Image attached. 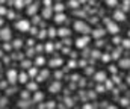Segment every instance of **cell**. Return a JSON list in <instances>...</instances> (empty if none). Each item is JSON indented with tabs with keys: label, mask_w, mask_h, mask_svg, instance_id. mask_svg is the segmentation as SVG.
<instances>
[{
	"label": "cell",
	"mask_w": 130,
	"mask_h": 109,
	"mask_svg": "<svg viewBox=\"0 0 130 109\" xmlns=\"http://www.w3.org/2000/svg\"><path fill=\"white\" fill-rule=\"evenodd\" d=\"M74 29H76L77 32H82V34H88V32L91 30V29H89V26H88L86 23H83V21H76Z\"/></svg>",
	"instance_id": "6da1fadb"
},
{
	"label": "cell",
	"mask_w": 130,
	"mask_h": 109,
	"mask_svg": "<svg viewBox=\"0 0 130 109\" xmlns=\"http://www.w3.org/2000/svg\"><path fill=\"white\" fill-rule=\"evenodd\" d=\"M106 24H107V30H109L110 34H118V32H120V27H118L117 24H113L112 21H109V20H107V21H106Z\"/></svg>",
	"instance_id": "7a4b0ae2"
},
{
	"label": "cell",
	"mask_w": 130,
	"mask_h": 109,
	"mask_svg": "<svg viewBox=\"0 0 130 109\" xmlns=\"http://www.w3.org/2000/svg\"><path fill=\"white\" fill-rule=\"evenodd\" d=\"M17 29H20L21 32H26V30H29V21H26V20H23V21H18V23H17Z\"/></svg>",
	"instance_id": "3957f363"
},
{
	"label": "cell",
	"mask_w": 130,
	"mask_h": 109,
	"mask_svg": "<svg viewBox=\"0 0 130 109\" xmlns=\"http://www.w3.org/2000/svg\"><path fill=\"white\" fill-rule=\"evenodd\" d=\"M88 41H89V38H88V36H82V38H79V39L76 41V45H77L79 49H83V47L88 44Z\"/></svg>",
	"instance_id": "277c9868"
},
{
	"label": "cell",
	"mask_w": 130,
	"mask_h": 109,
	"mask_svg": "<svg viewBox=\"0 0 130 109\" xmlns=\"http://www.w3.org/2000/svg\"><path fill=\"white\" fill-rule=\"evenodd\" d=\"M11 30L9 29H2L0 30V38L2 39H5V41H8V39H11Z\"/></svg>",
	"instance_id": "5b68a950"
},
{
	"label": "cell",
	"mask_w": 130,
	"mask_h": 109,
	"mask_svg": "<svg viewBox=\"0 0 130 109\" xmlns=\"http://www.w3.org/2000/svg\"><path fill=\"white\" fill-rule=\"evenodd\" d=\"M95 80L97 82H104L106 80V73H103V71H100L95 74Z\"/></svg>",
	"instance_id": "8992f818"
},
{
	"label": "cell",
	"mask_w": 130,
	"mask_h": 109,
	"mask_svg": "<svg viewBox=\"0 0 130 109\" xmlns=\"http://www.w3.org/2000/svg\"><path fill=\"white\" fill-rule=\"evenodd\" d=\"M113 17H115V20H118V21H124V20H126V15H124L121 11L115 12V15H113Z\"/></svg>",
	"instance_id": "52a82bcc"
},
{
	"label": "cell",
	"mask_w": 130,
	"mask_h": 109,
	"mask_svg": "<svg viewBox=\"0 0 130 109\" xmlns=\"http://www.w3.org/2000/svg\"><path fill=\"white\" fill-rule=\"evenodd\" d=\"M120 67L121 68H130V59H123L120 62Z\"/></svg>",
	"instance_id": "ba28073f"
},
{
	"label": "cell",
	"mask_w": 130,
	"mask_h": 109,
	"mask_svg": "<svg viewBox=\"0 0 130 109\" xmlns=\"http://www.w3.org/2000/svg\"><path fill=\"white\" fill-rule=\"evenodd\" d=\"M55 21H56V23H64L65 21V15L64 14H58V15L55 17Z\"/></svg>",
	"instance_id": "9c48e42d"
},
{
	"label": "cell",
	"mask_w": 130,
	"mask_h": 109,
	"mask_svg": "<svg viewBox=\"0 0 130 109\" xmlns=\"http://www.w3.org/2000/svg\"><path fill=\"white\" fill-rule=\"evenodd\" d=\"M59 89H61V85H59V83H53V85L50 86V91H52V92H59Z\"/></svg>",
	"instance_id": "30bf717a"
},
{
	"label": "cell",
	"mask_w": 130,
	"mask_h": 109,
	"mask_svg": "<svg viewBox=\"0 0 130 109\" xmlns=\"http://www.w3.org/2000/svg\"><path fill=\"white\" fill-rule=\"evenodd\" d=\"M104 32H106V30H103V29H95V30L92 32V35L95 36V38H98V36L104 35Z\"/></svg>",
	"instance_id": "8fae6325"
},
{
	"label": "cell",
	"mask_w": 130,
	"mask_h": 109,
	"mask_svg": "<svg viewBox=\"0 0 130 109\" xmlns=\"http://www.w3.org/2000/svg\"><path fill=\"white\" fill-rule=\"evenodd\" d=\"M18 80H20L21 83H26V82H27V76L23 73V74H20V76H18Z\"/></svg>",
	"instance_id": "7c38bea8"
},
{
	"label": "cell",
	"mask_w": 130,
	"mask_h": 109,
	"mask_svg": "<svg viewBox=\"0 0 130 109\" xmlns=\"http://www.w3.org/2000/svg\"><path fill=\"white\" fill-rule=\"evenodd\" d=\"M59 35L61 36H70V30H68V29H61V30H59Z\"/></svg>",
	"instance_id": "4fadbf2b"
},
{
	"label": "cell",
	"mask_w": 130,
	"mask_h": 109,
	"mask_svg": "<svg viewBox=\"0 0 130 109\" xmlns=\"http://www.w3.org/2000/svg\"><path fill=\"white\" fill-rule=\"evenodd\" d=\"M106 3H107V6H117L118 0H106Z\"/></svg>",
	"instance_id": "5bb4252c"
},
{
	"label": "cell",
	"mask_w": 130,
	"mask_h": 109,
	"mask_svg": "<svg viewBox=\"0 0 130 109\" xmlns=\"http://www.w3.org/2000/svg\"><path fill=\"white\" fill-rule=\"evenodd\" d=\"M123 45H124L126 49H130V39H124V41H123Z\"/></svg>",
	"instance_id": "9a60e30c"
},
{
	"label": "cell",
	"mask_w": 130,
	"mask_h": 109,
	"mask_svg": "<svg viewBox=\"0 0 130 109\" xmlns=\"http://www.w3.org/2000/svg\"><path fill=\"white\" fill-rule=\"evenodd\" d=\"M9 77H11V79H9L11 82H15V79H14V77H15V71H9Z\"/></svg>",
	"instance_id": "2e32d148"
},
{
	"label": "cell",
	"mask_w": 130,
	"mask_h": 109,
	"mask_svg": "<svg viewBox=\"0 0 130 109\" xmlns=\"http://www.w3.org/2000/svg\"><path fill=\"white\" fill-rule=\"evenodd\" d=\"M29 89H36V85L35 83H29Z\"/></svg>",
	"instance_id": "e0dca14e"
},
{
	"label": "cell",
	"mask_w": 130,
	"mask_h": 109,
	"mask_svg": "<svg viewBox=\"0 0 130 109\" xmlns=\"http://www.w3.org/2000/svg\"><path fill=\"white\" fill-rule=\"evenodd\" d=\"M113 42H115V44H120V42H121V39H120V38H115V39H113Z\"/></svg>",
	"instance_id": "ac0fdd59"
},
{
	"label": "cell",
	"mask_w": 130,
	"mask_h": 109,
	"mask_svg": "<svg viewBox=\"0 0 130 109\" xmlns=\"http://www.w3.org/2000/svg\"><path fill=\"white\" fill-rule=\"evenodd\" d=\"M29 74H30V76H35V74H36V70H30V71H29Z\"/></svg>",
	"instance_id": "d6986e66"
},
{
	"label": "cell",
	"mask_w": 130,
	"mask_h": 109,
	"mask_svg": "<svg viewBox=\"0 0 130 109\" xmlns=\"http://www.w3.org/2000/svg\"><path fill=\"white\" fill-rule=\"evenodd\" d=\"M127 83H129V85H130V77H129V79H127Z\"/></svg>",
	"instance_id": "ffe728a7"
},
{
	"label": "cell",
	"mask_w": 130,
	"mask_h": 109,
	"mask_svg": "<svg viewBox=\"0 0 130 109\" xmlns=\"http://www.w3.org/2000/svg\"><path fill=\"white\" fill-rule=\"evenodd\" d=\"M129 36H130V32H129Z\"/></svg>",
	"instance_id": "44dd1931"
}]
</instances>
